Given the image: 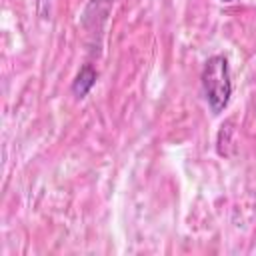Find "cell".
Segmentation results:
<instances>
[{"label":"cell","instance_id":"3957f363","mask_svg":"<svg viewBox=\"0 0 256 256\" xmlns=\"http://www.w3.org/2000/svg\"><path fill=\"white\" fill-rule=\"evenodd\" d=\"M222 2H232V0H222Z\"/></svg>","mask_w":256,"mask_h":256},{"label":"cell","instance_id":"6da1fadb","mask_svg":"<svg viewBox=\"0 0 256 256\" xmlns=\"http://www.w3.org/2000/svg\"><path fill=\"white\" fill-rule=\"evenodd\" d=\"M202 92L214 114H220L232 96L230 66L224 56H212L202 68Z\"/></svg>","mask_w":256,"mask_h":256},{"label":"cell","instance_id":"7a4b0ae2","mask_svg":"<svg viewBox=\"0 0 256 256\" xmlns=\"http://www.w3.org/2000/svg\"><path fill=\"white\" fill-rule=\"evenodd\" d=\"M94 82H96V70H94V66H92V64H84V66L80 68V72H78L74 84H72V92H74L78 98H84V96L90 92V88L94 86Z\"/></svg>","mask_w":256,"mask_h":256}]
</instances>
